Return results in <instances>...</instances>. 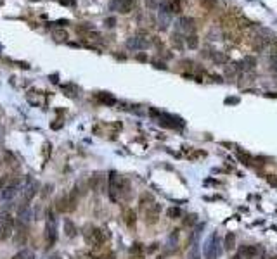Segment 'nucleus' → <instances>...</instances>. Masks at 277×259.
<instances>
[{
  "label": "nucleus",
  "instance_id": "f257e3e1",
  "mask_svg": "<svg viewBox=\"0 0 277 259\" xmlns=\"http://www.w3.org/2000/svg\"><path fill=\"white\" fill-rule=\"evenodd\" d=\"M45 237H47L49 247H50V245L56 242V238H57V233H56V221H54L52 212H49V216H47V225H45Z\"/></svg>",
  "mask_w": 277,
  "mask_h": 259
},
{
  "label": "nucleus",
  "instance_id": "f03ea898",
  "mask_svg": "<svg viewBox=\"0 0 277 259\" xmlns=\"http://www.w3.org/2000/svg\"><path fill=\"white\" fill-rule=\"evenodd\" d=\"M76 207V194L73 192L71 195L68 197H63L61 201H57V209L61 212H68V211H73Z\"/></svg>",
  "mask_w": 277,
  "mask_h": 259
},
{
  "label": "nucleus",
  "instance_id": "7ed1b4c3",
  "mask_svg": "<svg viewBox=\"0 0 277 259\" xmlns=\"http://www.w3.org/2000/svg\"><path fill=\"white\" fill-rule=\"evenodd\" d=\"M160 211H161L160 204H153V206L147 209V212H146V223H147V225H154V223H158Z\"/></svg>",
  "mask_w": 277,
  "mask_h": 259
},
{
  "label": "nucleus",
  "instance_id": "20e7f679",
  "mask_svg": "<svg viewBox=\"0 0 277 259\" xmlns=\"http://www.w3.org/2000/svg\"><path fill=\"white\" fill-rule=\"evenodd\" d=\"M133 2L132 0H113L111 2V9L113 11H120V12H128L130 9H132Z\"/></svg>",
  "mask_w": 277,
  "mask_h": 259
},
{
  "label": "nucleus",
  "instance_id": "39448f33",
  "mask_svg": "<svg viewBox=\"0 0 277 259\" xmlns=\"http://www.w3.org/2000/svg\"><path fill=\"white\" fill-rule=\"evenodd\" d=\"M160 123L163 126H170V128H178L182 126V121L178 117H173V116H168V114H160Z\"/></svg>",
  "mask_w": 277,
  "mask_h": 259
},
{
  "label": "nucleus",
  "instance_id": "423d86ee",
  "mask_svg": "<svg viewBox=\"0 0 277 259\" xmlns=\"http://www.w3.org/2000/svg\"><path fill=\"white\" fill-rule=\"evenodd\" d=\"M127 45L130 48H133V50H142V48H147V45H149V42L146 40V38H140V37H133L130 38L127 42Z\"/></svg>",
  "mask_w": 277,
  "mask_h": 259
},
{
  "label": "nucleus",
  "instance_id": "0eeeda50",
  "mask_svg": "<svg viewBox=\"0 0 277 259\" xmlns=\"http://www.w3.org/2000/svg\"><path fill=\"white\" fill-rule=\"evenodd\" d=\"M17 192H19V181H16V183H12V185L5 187V188L2 190V199L11 201V199H14V197L17 195Z\"/></svg>",
  "mask_w": 277,
  "mask_h": 259
},
{
  "label": "nucleus",
  "instance_id": "6e6552de",
  "mask_svg": "<svg viewBox=\"0 0 277 259\" xmlns=\"http://www.w3.org/2000/svg\"><path fill=\"white\" fill-rule=\"evenodd\" d=\"M178 28H180L184 33L194 31V19H191V17H182L180 21H178Z\"/></svg>",
  "mask_w": 277,
  "mask_h": 259
},
{
  "label": "nucleus",
  "instance_id": "1a4fd4ad",
  "mask_svg": "<svg viewBox=\"0 0 277 259\" xmlns=\"http://www.w3.org/2000/svg\"><path fill=\"white\" fill-rule=\"evenodd\" d=\"M237 159H239V163H243L244 166H251V163H253V157H251L248 152H244V150H237Z\"/></svg>",
  "mask_w": 277,
  "mask_h": 259
},
{
  "label": "nucleus",
  "instance_id": "9d476101",
  "mask_svg": "<svg viewBox=\"0 0 277 259\" xmlns=\"http://www.w3.org/2000/svg\"><path fill=\"white\" fill-rule=\"evenodd\" d=\"M52 38L56 40V42H66V40L69 38V35H68V31H66V30H54Z\"/></svg>",
  "mask_w": 277,
  "mask_h": 259
},
{
  "label": "nucleus",
  "instance_id": "9b49d317",
  "mask_svg": "<svg viewBox=\"0 0 277 259\" xmlns=\"http://www.w3.org/2000/svg\"><path fill=\"white\" fill-rule=\"evenodd\" d=\"M125 223H127L130 228L135 226V223H137V214H135L133 209H128V212L125 214Z\"/></svg>",
  "mask_w": 277,
  "mask_h": 259
},
{
  "label": "nucleus",
  "instance_id": "f8f14e48",
  "mask_svg": "<svg viewBox=\"0 0 277 259\" xmlns=\"http://www.w3.org/2000/svg\"><path fill=\"white\" fill-rule=\"evenodd\" d=\"M236 247V235L234 233H227L225 235V249L227 250H234Z\"/></svg>",
  "mask_w": 277,
  "mask_h": 259
},
{
  "label": "nucleus",
  "instance_id": "ddd939ff",
  "mask_svg": "<svg viewBox=\"0 0 277 259\" xmlns=\"http://www.w3.org/2000/svg\"><path fill=\"white\" fill-rule=\"evenodd\" d=\"M97 99H99L102 104H107V106H113V104L116 102V99H114L113 95H109V93H99V95H97Z\"/></svg>",
  "mask_w": 277,
  "mask_h": 259
},
{
  "label": "nucleus",
  "instance_id": "4468645a",
  "mask_svg": "<svg viewBox=\"0 0 277 259\" xmlns=\"http://www.w3.org/2000/svg\"><path fill=\"white\" fill-rule=\"evenodd\" d=\"M64 230H66V235H68V237H75V235H76V228H75V225L69 221V219L64 221Z\"/></svg>",
  "mask_w": 277,
  "mask_h": 259
},
{
  "label": "nucleus",
  "instance_id": "2eb2a0df",
  "mask_svg": "<svg viewBox=\"0 0 277 259\" xmlns=\"http://www.w3.org/2000/svg\"><path fill=\"white\" fill-rule=\"evenodd\" d=\"M166 214H168V218H171V219H178V218H182V211L178 209V207H170V209L166 211Z\"/></svg>",
  "mask_w": 277,
  "mask_h": 259
},
{
  "label": "nucleus",
  "instance_id": "dca6fc26",
  "mask_svg": "<svg viewBox=\"0 0 277 259\" xmlns=\"http://www.w3.org/2000/svg\"><path fill=\"white\" fill-rule=\"evenodd\" d=\"M101 185H102V176L101 175H94L92 176V180H90V187L94 188V190H97Z\"/></svg>",
  "mask_w": 277,
  "mask_h": 259
},
{
  "label": "nucleus",
  "instance_id": "f3484780",
  "mask_svg": "<svg viewBox=\"0 0 277 259\" xmlns=\"http://www.w3.org/2000/svg\"><path fill=\"white\" fill-rule=\"evenodd\" d=\"M197 223V214H189V216L184 219V226H192Z\"/></svg>",
  "mask_w": 277,
  "mask_h": 259
},
{
  "label": "nucleus",
  "instance_id": "a211bd4d",
  "mask_svg": "<svg viewBox=\"0 0 277 259\" xmlns=\"http://www.w3.org/2000/svg\"><path fill=\"white\" fill-rule=\"evenodd\" d=\"M185 42H187V47L189 48H196L197 47V37L196 35H189V37L185 38Z\"/></svg>",
  "mask_w": 277,
  "mask_h": 259
},
{
  "label": "nucleus",
  "instance_id": "6ab92c4d",
  "mask_svg": "<svg viewBox=\"0 0 277 259\" xmlns=\"http://www.w3.org/2000/svg\"><path fill=\"white\" fill-rule=\"evenodd\" d=\"M180 38H182V37H180V35H178L177 31L173 33V35H171V42L175 43V47H178V48H182V47H184V42H182Z\"/></svg>",
  "mask_w": 277,
  "mask_h": 259
},
{
  "label": "nucleus",
  "instance_id": "aec40b11",
  "mask_svg": "<svg viewBox=\"0 0 277 259\" xmlns=\"http://www.w3.org/2000/svg\"><path fill=\"white\" fill-rule=\"evenodd\" d=\"M142 250H144L142 243H133L132 247H130V254H133V256H137V254H142Z\"/></svg>",
  "mask_w": 277,
  "mask_h": 259
},
{
  "label": "nucleus",
  "instance_id": "412c9836",
  "mask_svg": "<svg viewBox=\"0 0 277 259\" xmlns=\"http://www.w3.org/2000/svg\"><path fill=\"white\" fill-rule=\"evenodd\" d=\"M256 250H258V249H256L255 245H250V247H243V254H246L248 257L255 256V254H256Z\"/></svg>",
  "mask_w": 277,
  "mask_h": 259
},
{
  "label": "nucleus",
  "instance_id": "4be33fe9",
  "mask_svg": "<svg viewBox=\"0 0 277 259\" xmlns=\"http://www.w3.org/2000/svg\"><path fill=\"white\" fill-rule=\"evenodd\" d=\"M265 178H267V181H268L272 187H277V178H275V175H267Z\"/></svg>",
  "mask_w": 277,
  "mask_h": 259
},
{
  "label": "nucleus",
  "instance_id": "5701e85b",
  "mask_svg": "<svg viewBox=\"0 0 277 259\" xmlns=\"http://www.w3.org/2000/svg\"><path fill=\"white\" fill-rule=\"evenodd\" d=\"M211 55H213L215 62H224V61H225V57H224V55H222V54H218V52H213V54H211Z\"/></svg>",
  "mask_w": 277,
  "mask_h": 259
},
{
  "label": "nucleus",
  "instance_id": "b1692460",
  "mask_svg": "<svg viewBox=\"0 0 277 259\" xmlns=\"http://www.w3.org/2000/svg\"><path fill=\"white\" fill-rule=\"evenodd\" d=\"M19 256H21V257H26V259H33V252H31V250H23Z\"/></svg>",
  "mask_w": 277,
  "mask_h": 259
},
{
  "label": "nucleus",
  "instance_id": "393cba45",
  "mask_svg": "<svg viewBox=\"0 0 277 259\" xmlns=\"http://www.w3.org/2000/svg\"><path fill=\"white\" fill-rule=\"evenodd\" d=\"M225 76H234V69L230 66H225Z\"/></svg>",
  "mask_w": 277,
  "mask_h": 259
},
{
  "label": "nucleus",
  "instance_id": "a878e982",
  "mask_svg": "<svg viewBox=\"0 0 277 259\" xmlns=\"http://www.w3.org/2000/svg\"><path fill=\"white\" fill-rule=\"evenodd\" d=\"M95 259H114V256H113V254H106V256H99V257H95Z\"/></svg>",
  "mask_w": 277,
  "mask_h": 259
},
{
  "label": "nucleus",
  "instance_id": "bb28decb",
  "mask_svg": "<svg viewBox=\"0 0 277 259\" xmlns=\"http://www.w3.org/2000/svg\"><path fill=\"white\" fill-rule=\"evenodd\" d=\"M149 252H154V250H158V243H151V247L147 249Z\"/></svg>",
  "mask_w": 277,
  "mask_h": 259
},
{
  "label": "nucleus",
  "instance_id": "cd10ccee",
  "mask_svg": "<svg viewBox=\"0 0 277 259\" xmlns=\"http://www.w3.org/2000/svg\"><path fill=\"white\" fill-rule=\"evenodd\" d=\"M154 68H160V69H166V66L163 62H156L154 61Z\"/></svg>",
  "mask_w": 277,
  "mask_h": 259
},
{
  "label": "nucleus",
  "instance_id": "c85d7f7f",
  "mask_svg": "<svg viewBox=\"0 0 277 259\" xmlns=\"http://www.w3.org/2000/svg\"><path fill=\"white\" fill-rule=\"evenodd\" d=\"M227 104H237V102H239V99H227Z\"/></svg>",
  "mask_w": 277,
  "mask_h": 259
},
{
  "label": "nucleus",
  "instance_id": "c756f323",
  "mask_svg": "<svg viewBox=\"0 0 277 259\" xmlns=\"http://www.w3.org/2000/svg\"><path fill=\"white\" fill-rule=\"evenodd\" d=\"M146 59H147L146 57V54H138L137 55V61H146Z\"/></svg>",
  "mask_w": 277,
  "mask_h": 259
},
{
  "label": "nucleus",
  "instance_id": "7c9ffc66",
  "mask_svg": "<svg viewBox=\"0 0 277 259\" xmlns=\"http://www.w3.org/2000/svg\"><path fill=\"white\" fill-rule=\"evenodd\" d=\"M106 23H107V26H113V23H114V19H107Z\"/></svg>",
  "mask_w": 277,
  "mask_h": 259
},
{
  "label": "nucleus",
  "instance_id": "2f4dec72",
  "mask_svg": "<svg viewBox=\"0 0 277 259\" xmlns=\"http://www.w3.org/2000/svg\"><path fill=\"white\" fill-rule=\"evenodd\" d=\"M133 259H144V257H142V254H140V256H135Z\"/></svg>",
  "mask_w": 277,
  "mask_h": 259
},
{
  "label": "nucleus",
  "instance_id": "473e14b6",
  "mask_svg": "<svg viewBox=\"0 0 277 259\" xmlns=\"http://www.w3.org/2000/svg\"><path fill=\"white\" fill-rule=\"evenodd\" d=\"M12 259H21V256H16V257H12Z\"/></svg>",
  "mask_w": 277,
  "mask_h": 259
}]
</instances>
